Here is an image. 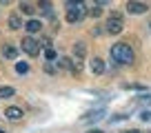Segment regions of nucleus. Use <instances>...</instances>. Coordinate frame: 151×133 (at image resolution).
<instances>
[{
  "instance_id": "obj_1",
  "label": "nucleus",
  "mask_w": 151,
  "mask_h": 133,
  "mask_svg": "<svg viewBox=\"0 0 151 133\" xmlns=\"http://www.w3.org/2000/svg\"><path fill=\"white\" fill-rule=\"evenodd\" d=\"M111 60L118 64H131L133 62V51L127 42H118L111 47Z\"/></svg>"
},
{
  "instance_id": "obj_2",
  "label": "nucleus",
  "mask_w": 151,
  "mask_h": 133,
  "mask_svg": "<svg viewBox=\"0 0 151 133\" xmlns=\"http://www.w3.org/2000/svg\"><path fill=\"white\" fill-rule=\"evenodd\" d=\"M85 16V5L82 2H71L67 9V22H78Z\"/></svg>"
},
{
  "instance_id": "obj_3",
  "label": "nucleus",
  "mask_w": 151,
  "mask_h": 133,
  "mask_svg": "<svg viewBox=\"0 0 151 133\" xmlns=\"http://www.w3.org/2000/svg\"><path fill=\"white\" fill-rule=\"evenodd\" d=\"M124 22H122V16L120 14H111L107 20V33H113V36H118L120 31H122Z\"/></svg>"
},
{
  "instance_id": "obj_4",
  "label": "nucleus",
  "mask_w": 151,
  "mask_h": 133,
  "mask_svg": "<svg viewBox=\"0 0 151 133\" xmlns=\"http://www.w3.org/2000/svg\"><path fill=\"white\" fill-rule=\"evenodd\" d=\"M22 51L27 53V56H38V53H40V47H42V44L38 42V40H33L31 36H27V38H22Z\"/></svg>"
},
{
  "instance_id": "obj_5",
  "label": "nucleus",
  "mask_w": 151,
  "mask_h": 133,
  "mask_svg": "<svg viewBox=\"0 0 151 133\" xmlns=\"http://www.w3.org/2000/svg\"><path fill=\"white\" fill-rule=\"evenodd\" d=\"M127 11H129V14H145L147 5H145V2H138V0H129V2H127Z\"/></svg>"
},
{
  "instance_id": "obj_6",
  "label": "nucleus",
  "mask_w": 151,
  "mask_h": 133,
  "mask_svg": "<svg viewBox=\"0 0 151 133\" xmlns=\"http://www.w3.org/2000/svg\"><path fill=\"white\" fill-rule=\"evenodd\" d=\"M22 109H18V107H9V109H7L5 111V118L7 120H14V122H16V120H22Z\"/></svg>"
},
{
  "instance_id": "obj_7",
  "label": "nucleus",
  "mask_w": 151,
  "mask_h": 133,
  "mask_svg": "<svg viewBox=\"0 0 151 133\" xmlns=\"http://www.w3.org/2000/svg\"><path fill=\"white\" fill-rule=\"evenodd\" d=\"M91 73H96V76L104 73V60L102 58H93V60H91Z\"/></svg>"
},
{
  "instance_id": "obj_8",
  "label": "nucleus",
  "mask_w": 151,
  "mask_h": 133,
  "mask_svg": "<svg viewBox=\"0 0 151 133\" xmlns=\"http://www.w3.org/2000/svg\"><path fill=\"white\" fill-rule=\"evenodd\" d=\"M2 56H5L7 60H16V58H18V49H16L14 44H5V47H2Z\"/></svg>"
},
{
  "instance_id": "obj_9",
  "label": "nucleus",
  "mask_w": 151,
  "mask_h": 133,
  "mask_svg": "<svg viewBox=\"0 0 151 133\" xmlns=\"http://www.w3.org/2000/svg\"><path fill=\"white\" fill-rule=\"evenodd\" d=\"M24 29H27L29 33H38L40 29H42V22H40V20H36V18H31L27 24H24Z\"/></svg>"
},
{
  "instance_id": "obj_10",
  "label": "nucleus",
  "mask_w": 151,
  "mask_h": 133,
  "mask_svg": "<svg viewBox=\"0 0 151 133\" xmlns=\"http://www.w3.org/2000/svg\"><path fill=\"white\" fill-rule=\"evenodd\" d=\"M38 9L42 11V14L47 16V18H53V11H51V2H49V0H40V2H38Z\"/></svg>"
},
{
  "instance_id": "obj_11",
  "label": "nucleus",
  "mask_w": 151,
  "mask_h": 133,
  "mask_svg": "<svg viewBox=\"0 0 151 133\" xmlns=\"http://www.w3.org/2000/svg\"><path fill=\"white\" fill-rule=\"evenodd\" d=\"M73 53H76V58H78V60H80V58H85V53H87L85 42H76V44H73Z\"/></svg>"
},
{
  "instance_id": "obj_12",
  "label": "nucleus",
  "mask_w": 151,
  "mask_h": 133,
  "mask_svg": "<svg viewBox=\"0 0 151 133\" xmlns=\"http://www.w3.org/2000/svg\"><path fill=\"white\" fill-rule=\"evenodd\" d=\"M20 27H24L22 20H20L16 14H14V16H9V29H14V31H16V29H20Z\"/></svg>"
},
{
  "instance_id": "obj_13",
  "label": "nucleus",
  "mask_w": 151,
  "mask_h": 133,
  "mask_svg": "<svg viewBox=\"0 0 151 133\" xmlns=\"http://www.w3.org/2000/svg\"><path fill=\"white\" fill-rule=\"evenodd\" d=\"M102 113H104L102 109H98V111H89L87 115H82V120H100V118H102Z\"/></svg>"
},
{
  "instance_id": "obj_14",
  "label": "nucleus",
  "mask_w": 151,
  "mask_h": 133,
  "mask_svg": "<svg viewBox=\"0 0 151 133\" xmlns=\"http://www.w3.org/2000/svg\"><path fill=\"white\" fill-rule=\"evenodd\" d=\"M16 91L11 89V87H0V98H11Z\"/></svg>"
},
{
  "instance_id": "obj_15",
  "label": "nucleus",
  "mask_w": 151,
  "mask_h": 133,
  "mask_svg": "<svg viewBox=\"0 0 151 133\" xmlns=\"http://www.w3.org/2000/svg\"><path fill=\"white\" fill-rule=\"evenodd\" d=\"M16 71H18V73H27L29 64H27V62H18V64H16Z\"/></svg>"
},
{
  "instance_id": "obj_16",
  "label": "nucleus",
  "mask_w": 151,
  "mask_h": 133,
  "mask_svg": "<svg viewBox=\"0 0 151 133\" xmlns=\"http://www.w3.org/2000/svg\"><path fill=\"white\" fill-rule=\"evenodd\" d=\"M20 9H22V14L33 16V7H31V5H27V2H24V5H20Z\"/></svg>"
},
{
  "instance_id": "obj_17",
  "label": "nucleus",
  "mask_w": 151,
  "mask_h": 133,
  "mask_svg": "<svg viewBox=\"0 0 151 133\" xmlns=\"http://www.w3.org/2000/svg\"><path fill=\"white\" fill-rule=\"evenodd\" d=\"M45 58H47L49 62H51V60H56V51H53V49H47V51H45Z\"/></svg>"
},
{
  "instance_id": "obj_18",
  "label": "nucleus",
  "mask_w": 151,
  "mask_h": 133,
  "mask_svg": "<svg viewBox=\"0 0 151 133\" xmlns=\"http://www.w3.org/2000/svg\"><path fill=\"white\" fill-rule=\"evenodd\" d=\"M140 118H142V122H151V111H142Z\"/></svg>"
},
{
  "instance_id": "obj_19",
  "label": "nucleus",
  "mask_w": 151,
  "mask_h": 133,
  "mask_svg": "<svg viewBox=\"0 0 151 133\" xmlns=\"http://www.w3.org/2000/svg\"><path fill=\"white\" fill-rule=\"evenodd\" d=\"M91 16H93V18H100V16H102V9H100V7H93V9L89 11Z\"/></svg>"
},
{
  "instance_id": "obj_20",
  "label": "nucleus",
  "mask_w": 151,
  "mask_h": 133,
  "mask_svg": "<svg viewBox=\"0 0 151 133\" xmlns=\"http://www.w3.org/2000/svg\"><path fill=\"white\" fill-rule=\"evenodd\" d=\"M124 89H133V91H142V89H145V87H142V84H124Z\"/></svg>"
},
{
  "instance_id": "obj_21",
  "label": "nucleus",
  "mask_w": 151,
  "mask_h": 133,
  "mask_svg": "<svg viewBox=\"0 0 151 133\" xmlns=\"http://www.w3.org/2000/svg\"><path fill=\"white\" fill-rule=\"evenodd\" d=\"M111 0H96V7H104V5H109Z\"/></svg>"
},
{
  "instance_id": "obj_22",
  "label": "nucleus",
  "mask_w": 151,
  "mask_h": 133,
  "mask_svg": "<svg viewBox=\"0 0 151 133\" xmlns=\"http://www.w3.org/2000/svg\"><path fill=\"white\" fill-rule=\"evenodd\" d=\"M87 133H102V131H100V129H89Z\"/></svg>"
},
{
  "instance_id": "obj_23",
  "label": "nucleus",
  "mask_w": 151,
  "mask_h": 133,
  "mask_svg": "<svg viewBox=\"0 0 151 133\" xmlns=\"http://www.w3.org/2000/svg\"><path fill=\"white\" fill-rule=\"evenodd\" d=\"M67 2H69V5H71V2H82V0H67Z\"/></svg>"
},
{
  "instance_id": "obj_24",
  "label": "nucleus",
  "mask_w": 151,
  "mask_h": 133,
  "mask_svg": "<svg viewBox=\"0 0 151 133\" xmlns=\"http://www.w3.org/2000/svg\"><path fill=\"white\" fill-rule=\"evenodd\" d=\"M124 133H140V131H136V129H133V131H124Z\"/></svg>"
},
{
  "instance_id": "obj_25",
  "label": "nucleus",
  "mask_w": 151,
  "mask_h": 133,
  "mask_svg": "<svg viewBox=\"0 0 151 133\" xmlns=\"http://www.w3.org/2000/svg\"><path fill=\"white\" fill-rule=\"evenodd\" d=\"M0 133H5V131H0Z\"/></svg>"
}]
</instances>
